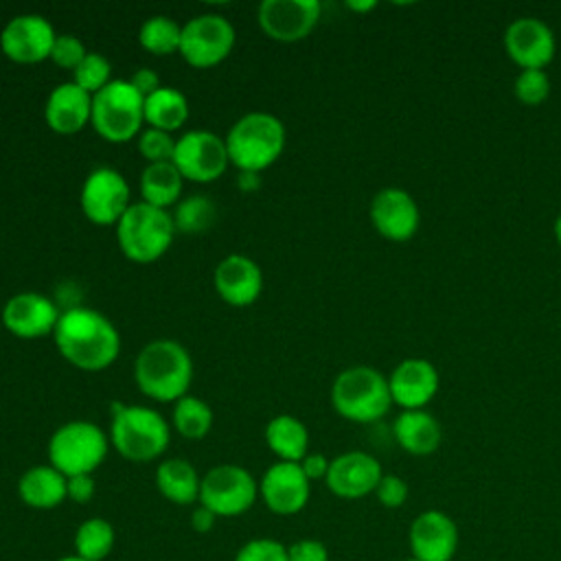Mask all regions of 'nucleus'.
I'll return each instance as SVG.
<instances>
[{"mask_svg": "<svg viewBox=\"0 0 561 561\" xmlns=\"http://www.w3.org/2000/svg\"><path fill=\"white\" fill-rule=\"evenodd\" d=\"M59 355L79 370L99 373L121 355V333L114 322L92 307L64 309L53 333Z\"/></svg>", "mask_w": 561, "mask_h": 561, "instance_id": "nucleus-1", "label": "nucleus"}, {"mask_svg": "<svg viewBox=\"0 0 561 561\" xmlns=\"http://www.w3.org/2000/svg\"><path fill=\"white\" fill-rule=\"evenodd\" d=\"M134 379L145 397L162 403H175L188 394L193 381V357L178 340H151L136 355Z\"/></svg>", "mask_w": 561, "mask_h": 561, "instance_id": "nucleus-2", "label": "nucleus"}, {"mask_svg": "<svg viewBox=\"0 0 561 561\" xmlns=\"http://www.w3.org/2000/svg\"><path fill=\"white\" fill-rule=\"evenodd\" d=\"M110 445L131 462L158 460L171 443L169 421L149 405L114 401L110 421Z\"/></svg>", "mask_w": 561, "mask_h": 561, "instance_id": "nucleus-3", "label": "nucleus"}, {"mask_svg": "<svg viewBox=\"0 0 561 561\" xmlns=\"http://www.w3.org/2000/svg\"><path fill=\"white\" fill-rule=\"evenodd\" d=\"M230 164L237 171L261 173L274 164L287 142L285 125L270 112H248L239 116L224 136Z\"/></svg>", "mask_w": 561, "mask_h": 561, "instance_id": "nucleus-4", "label": "nucleus"}, {"mask_svg": "<svg viewBox=\"0 0 561 561\" xmlns=\"http://www.w3.org/2000/svg\"><path fill=\"white\" fill-rule=\"evenodd\" d=\"M331 405L353 423L379 421L392 405L388 377L375 366H348L331 383Z\"/></svg>", "mask_w": 561, "mask_h": 561, "instance_id": "nucleus-5", "label": "nucleus"}, {"mask_svg": "<svg viewBox=\"0 0 561 561\" xmlns=\"http://www.w3.org/2000/svg\"><path fill=\"white\" fill-rule=\"evenodd\" d=\"M114 228L121 252L134 263L158 261L171 248L175 237L171 213L142 199L131 202Z\"/></svg>", "mask_w": 561, "mask_h": 561, "instance_id": "nucleus-6", "label": "nucleus"}, {"mask_svg": "<svg viewBox=\"0 0 561 561\" xmlns=\"http://www.w3.org/2000/svg\"><path fill=\"white\" fill-rule=\"evenodd\" d=\"M48 465L66 478L94 473L110 451V436L92 421L72 419L48 438Z\"/></svg>", "mask_w": 561, "mask_h": 561, "instance_id": "nucleus-7", "label": "nucleus"}, {"mask_svg": "<svg viewBox=\"0 0 561 561\" xmlns=\"http://www.w3.org/2000/svg\"><path fill=\"white\" fill-rule=\"evenodd\" d=\"M145 96L129 79H112L92 94L90 125L107 142H127L142 131Z\"/></svg>", "mask_w": 561, "mask_h": 561, "instance_id": "nucleus-8", "label": "nucleus"}, {"mask_svg": "<svg viewBox=\"0 0 561 561\" xmlns=\"http://www.w3.org/2000/svg\"><path fill=\"white\" fill-rule=\"evenodd\" d=\"M256 497L259 480L245 467L224 462L202 476L197 502L217 517H239L252 508Z\"/></svg>", "mask_w": 561, "mask_h": 561, "instance_id": "nucleus-9", "label": "nucleus"}, {"mask_svg": "<svg viewBox=\"0 0 561 561\" xmlns=\"http://www.w3.org/2000/svg\"><path fill=\"white\" fill-rule=\"evenodd\" d=\"M237 42L234 26L221 13H199L182 24L180 55L193 68H213L224 61Z\"/></svg>", "mask_w": 561, "mask_h": 561, "instance_id": "nucleus-10", "label": "nucleus"}, {"mask_svg": "<svg viewBox=\"0 0 561 561\" xmlns=\"http://www.w3.org/2000/svg\"><path fill=\"white\" fill-rule=\"evenodd\" d=\"M184 180L208 184L224 175L230 164L226 140L210 129H188L175 138L171 160Z\"/></svg>", "mask_w": 561, "mask_h": 561, "instance_id": "nucleus-11", "label": "nucleus"}, {"mask_svg": "<svg viewBox=\"0 0 561 561\" xmlns=\"http://www.w3.org/2000/svg\"><path fill=\"white\" fill-rule=\"evenodd\" d=\"M83 215L96 226H116L131 206V193L125 175L114 167L92 169L79 191Z\"/></svg>", "mask_w": 561, "mask_h": 561, "instance_id": "nucleus-12", "label": "nucleus"}, {"mask_svg": "<svg viewBox=\"0 0 561 561\" xmlns=\"http://www.w3.org/2000/svg\"><path fill=\"white\" fill-rule=\"evenodd\" d=\"M55 28L39 13L13 15L0 31V50L15 64H39L50 59Z\"/></svg>", "mask_w": 561, "mask_h": 561, "instance_id": "nucleus-13", "label": "nucleus"}, {"mask_svg": "<svg viewBox=\"0 0 561 561\" xmlns=\"http://www.w3.org/2000/svg\"><path fill=\"white\" fill-rule=\"evenodd\" d=\"M318 0H263L256 11L261 31L276 42L291 44L305 39L320 22Z\"/></svg>", "mask_w": 561, "mask_h": 561, "instance_id": "nucleus-14", "label": "nucleus"}, {"mask_svg": "<svg viewBox=\"0 0 561 561\" xmlns=\"http://www.w3.org/2000/svg\"><path fill=\"white\" fill-rule=\"evenodd\" d=\"M59 307L39 291H20L7 298L0 311L4 329L20 340H39L55 333Z\"/></svg>", "mask_w": 561, "mask_h": 561, "instance_id": "nucleus-15", "label": "nucleus"}, {"mask_svg": "<svg viewBox=\"0 0 561 561\" xmlns=\"http://www.w3.org/2000/svg\"><path fill=\"white\" fill-rule=\"evenodd\" d=\"M309 495L311 482L298 462L276 460L259 480V497L274 515L289 517L300 513L307 506Z\"/></svg>", "mask_w": 561, "mask_h": 561, "instance_id": "nucleus-16", "label": "nucleus"}, {"mask_svg": "<svg viewBox=\"0 0 561 561\" xmlns=\"http://www.w3.org/2000/svg\"><path fill=\"white\" fill-rule=\"evenodd\" d=\"M375 230L390 241H408L416 234L421 210L416 199L401 186L379 188L368 208Z\"/></svg>", "mask_w": 561, "mask_h": 561, "instance_id": "nucleus-17", "label": "nucleus"}, {"mask_svg": "<svg viewBox=\"0 0 561 561\" xmlns=\"http://www.w3.org/2000/svg\"><path fill=\"white\" fill-rule=\"evenodd\" d=\"M504 50L522 68H546L554 53L557 39L552 28L533 15L515 18L504 31Z\"/></svg>", "mask_w": 561, "mask_h": 561, "instance_id": "nucleus-18", "label": "nucleus"}, {"mask_svg": "<svg viewBox=\"0 0 561 561\" xmlns=\"http://www.w3.org/2000/svg\"><path fill=\"white\" fill-rule=\"evenodd\" d=\"M383 469L379 460L362 449H351L335 456L324 478L329 491L342 500H359L375 493Z\"/></svg>", "mask_w": 561, "mask_h": 561, "instance_id": "nucleus-19", "label": "nucleus"}, {"mask_svg": "<svg viewBox=\"0 0 561 561\" xmlns=\"http://www.w3.org/2000/svg\"><path fill=\"white\" fill-rule=\"evenodd\" d=\"M410 552L419 561H451L458 550L456 522L438 511L430 508L419 513L410 524Z\"/></svg>", "mask_w": 561, "mask_h": 561, "instance_id": "nucleus-20", "label": "nucleus"}, {"mask_svg": "<svg viewBox=\"0 0 561 561\" xmlns=\"http://www.w3.org/2000/svg\"><path fill=\"white\" fill-rule=\"evenodd\" d=\"M388 386L392 403L401 410H423L438 392L440 377L430 359L408 357L392 368Z\"/></svg>", "mask_w": 561, "mask_h": 561, "instance_id": "nucleus-21", "label": "nucleus"}, {"mask_svg": "<svg viewBox=\"0 0 561 561\" xmlns=\"http://www.w3.org/2000/svg\"><path fill=\"white\" fill-rule=\"evenodd\" d=\"M213 285L224 302L248 307L256 302L263 291V272L254 259L245 254H228L215 265Z\"/></svg>", "mask_w": 561, "mask_h": 561, "instance_id": "nucleus-22", "label": "nucleus"}, {"mask_svg": "<svg viewBox=\"0 0 561 561\" xmlns=\"http://www.w3.org/2000/svg\"><path fill=\"white\" fill-rule=\"evenodd\" d=\"M92 118V94L75 81L55 85L44 103V121L57 134H77Z\"/></svg>", "mask_w": 561, "mask_h": 561, "instance_id": "nucleus-23", "label": "nucleus"}, {"mask_svg": "<svg viewBox=\"0 0 561 561\" xmlns=\"http://www.w3.org/2000/svg\"><path fill=\"white\" fill-rule=\"evenodd\" d=\"M394 440L412 456H430L440 447L443 427L438 419L423 410H401L392 423Z\"/></svg>", "mask_w": 561, "mask_h": 561, "instance_id": "nucleus-24", "label": "nucleus"}, {"mask_svg": "<svg viewBox=\"0 0 561 561\" xmlns=\"http://www.w3.org/2000/svg\"><path fill=\"white\" fill-rule=\"evenodd\" d=\"M66 482L68 478L53 465H33L20 476L18 495L31 508L50 511L68 500Z\"/></svg>", "mask_w": 561, "mask_h": 561, "instance_id": "nucleus-25", "label": "nucleus"}, {"mask_svg": "<svg viewBox=\"0 0 561 561\" xmlns=\"http://www.w3.org/2000/svg\"><path fill=\"white\" fill-rule=\"evenodd\" d=\"M156 486L160 495L178 506H188L199 500L202 478L184 458H164L156 469Z\"/></svg>", "mask_w": 561, "mask_h": 561, "instance_id": "nucleus-26", "label": "nucleus"}, {"mask_svg": "<svg viewBox=\"0 0 561 561\" xmlns=\"http://www.w3.org/2000/svg\"><path fill=\"white\" fill-rule=\"evenodd\" d=\"M265 443L270 451L285 462H300L309 454V430L294 414H276L265 425Z\"/></svg>", "mask_w": 561, "mask_h": 561, "instance_id": "nucleus-27", "label": "nucleus"}, {"mask_svg": "<svg viewBox=\"0 0 561 561\" xmlns=\"http://www.w3.org/2000/svg\"><path fill=\"white\" fill-rule=\"evenodd\" d=\"M182 186L184 178L173 162H151L140 171V199L151 206L167 210L169 206L178 204Z\"/></svg>", "mask_w": 561, "mask_h": 561, "instance_id": "nucleus-28", "label": "nucleus"}, {"mask_svg": "<svg viewBox=\"0 0 561 561\" xmlns=\"http://www.w3.org/2000/svg\"><path fill=\"white\" fill-rule=\"evenodd\" d=\"M188 118V99L173 85H160L145 99V123L162 131L180 129Z\"/></svg>", "mask_w": 561, "mask_h": 561, "instance_id": "nucleus-29", "label": "nucleus"}, {"mask_svg": "<svg viewBox=\"0 0 561 561\" xmlns=\"http://www.w3.org/2000/svg\"><path fill=\"white\" fill-rule=\"evenodd\" d=\"M116 543V530L105 517H90L75 530V554L85 561H103Z\"/></svg>", "mask_w": 561, "mask_h": 561, "instance_id": "nucleus-30", "label": "nucleus"}, {"mask_svg": "<svg viewBox=\"0 0 561 561\" xmlns=\"http://www.w3.org/2000/svg\"><path fill=\"white\" fill-rule=\"evenodd\" d=\"M213 421H215L213 408L195 394H184L173 403L171 423L175 432L188 440L204 438L210 432Z\"/></svg>", "mask_w": 561, "mask_h": 561, "instance_id": "nucleus-31", "label": "nucleus"}, {"mask_svg": "<svg viewBox=\"0 0 561 561\" xmlns=\"http://www.w3.org/2000/svg\"><path fill=\"white\" fill-rule=\"evenodd\" d=\"M171 217L175 224V232L202 234L215 224L217 206L208 195L193 193L175 204V210L171 213Z\"/></svg>", "mask_w": 561, "mask_h": 561, "instance_id": "nucleus-32", "label": "nucleus"}, {"mask_svg": "<svg viewBox=\"0 0 561 561\" xmlns=\"http://www.w3.org/2000/svg\"><path fill=\"white\" fill-rule=\"evenodd\" d=\"M138 42L145 50L153 55H171L180 53L182 42V24L171 15H151L138 28Z\"/></svg>", "mask_w": 561, "mask_h": 561, "instance_id": "nucleus-33", "label": "nucleus"}, {"mask_svg": "<svg viewBox=\"0 0 561 561\" xmlns=\"http://www.w3.org/2000/svg\"><path fill=\"white\" fill-rule=\"evenodd\" d=\"M72 81L90 94H96L112 81V64L101 53H90L83 61L72 70Z\"/></svg>", "mask_w": 561, "mask_h": 561, "instance_id": "nucleus-34", "label": "nucleus"}, {"mask_svg": "<svg viewBox=\"0 0 561 561\" xmlns=\"http://www.w3.org/2000/svg\"><path fill=\"white\" fill-rule=\"evenodd\" d=\"M513 92L524 105H539L550 94V77L541 68L519 70L513 83Z\"/></svg>", "mask_w": 561, "mask_h": 561, "instance_id": "nucleus-35", "label": "nucleus"}, {"mask_svg": "<svg viewBox=\"0 0 561 561\" xmlns=\"http://www.w3.org/2000/svg\"><path fill=\"white\" fill-rule=\"evenodd\" d=\"M136 145H138V153L147 160V164L171 162L175 153V138L169 131H162L156 127L142 129L136 136Z\"/></svg>", "mask_w": 561, "mask_h": 561, "instance_id": "nucleus-36", "label": "nucleus"}, {"mask_svg": "<svg viewBox=\"0 0 561 561\" xmlns=\"http://www.w3.org/2000/svg\"><path fill=\"white\" fill-rule=\"evenodd\" d=\"M232 561H289L287 559V546L270 539V537H256L245 541Z\"/></svg>", "mask_w": 561, "mask_h": 561, "instance_id": "nucleus-37", "label": "nucleus"}, {"mask_svg": "<svg viewBox=\"0 0 561 561\" xmlns=\"http://www.w3.org/2000/svg\"><path fill=\"white\" fill-rule=\"evenodd\" d=\"M85 55H88V50H85L83 42L77 35H72V33H61L59 35L57 33L53 50H50V61L53 64L72 72L83 61Z\"/></svg>", "mask_w": 561, "mask_h": 561, "instance_id": "nucleus-38", "label": "nucleus"}, {"mask_svg": "<svg viewBox=\"0 0 561 561\" xmlns=\"http://www.w3.org/2000/svg\"><path fill=\"white\" fill-rule=\"evenodd\" d=\"M377 502L386 508H399L408 500V482L401 476L383 473L377 489H375Z\"/></svg>", "mask_w": 561, "mask_h": 561, "instance_id": "nucleus-39", "label": "nucleus"}, {"mask_svg": "<svg viewBox=\"0 0 561 561\" xmlns=\"http://www.w3.org/2000/svg\"><path fill=\"white\" fill-rule=\"evenodd\" d=\"M289 561H329V550L318 539H298L287 546Z\"/></svg>", "mask_w": 561, "mask_h": 561, "instance_id": "nucleus-40", "label": "nucleus"}, {"mask_svg": "<svg viewBox=\"0 0 561 561\" xmlns=\"http://www.w3.org/2000/svg\"><path fill=\"white\" fill-rule=\"evenodd\" d=\"M94 491H96V484L90 473L72 476L66 482V495L70 502H77V504H88L94 497Z\"/></svg>", "mask_w": 561, "mask_h": 561, "instance_id": "nucleus-41", "label": "nucleus"}, {"mask_svg": "<svg viewBox=\"0 0 561 561\" xmlns=\"http://www.w3.org/2000/svg\"><path fill=\"white\" fill-rule=\"evenodd\" d=\"M298 465H300L302 473L309 478V482H316V480H324V478H327L331 460H329L324 454L309 451Z\"/></svg>", "mask_w": 561, "mask_h": 561, "instance_id": "nucleus-42", "label": "nucleus"}, {"mask_svg": "<svg viewBox=\"0 0 561 561\" xmlns=\"http://www.w3.org/2000/svg\"><path fill=\"white\" fill-rule=\"evenodd\" d=\"M129 81H131V85H134L145 99H147L149 94H153V92L162 85L158 72L151 70V68H138V70L129 77Z\"/></svg>", "mask_w": 561, "mask_h": 561, "instance_id": "nucleus-43", "label": "nucleus"}, {"mask_svg": "<svg viewBox=\"0 0 561 561\" xmlns=\"http://www.w3.org/2000/svg\"><path fill=\"white\" fill-rule=\"evenodd\" d=\"M215 522H217V515L210 513V511L204 508V506H197V508L191 513V526H193V530L199 533V535L210 533L213 526H215Z\"/></svg>", "mask_w": 561, "mask_h": 561, "instance_id": "nucleus-44", "label": "nucleus"}, {"mask_svg": "<svg viewBox=\"0 0 561 561\" xmlns=\"http://www.w3.org/2000/svg\"><path fill=\"white\" fill-rule=\"evenodd\" d=\"M263 180H261V173H254V171H239L237 175V188L241 193H256L261 188Z\"/></svg>", "mask_w": 561, "mask_h": 561, "instance_id": "nucleus-45", "label": "nucleus"}, {"mask_svg": "<svg viewBox=\"0 0 561 561\" xmlns=\"http://www.w3.org/2000/svg\"><path fill=\"white\" fill-rule=\"evenodd\" d=\"M346 7L351 9V11H370V9H375L377 7V2L375 0H366V2H346Z\"/></svg>", "mask_w": 561, "mask_h": 561, "instance_id": "nucleus-46", "label": "nucleus"}, {"mask_svg": "<svg viewBox=\"0 0 561 561\" xmlns=\"http://www.w3.org/2000/svg\"><path fill=\"white\" fill-rule=\"evenodd\" d=\"M552 230H554V239H557V243L561 245V213L557 215V219H554V226H552Z\"/></svg>", "mask_w": 561, "mask_h": 561, "instance_id": "nucleus-47", "label": "nucleus"}, {"mask_svg": "<svg viewBox=\"0 0 561 561\" xmlns=\"http://www.w3.org/2000/svg\"><path fill=\"white\" fill-rule=\"evenodd\" d=\"M57 561H85V559H81V557H77V554L72 552V554H66V557H61V559H57Z\"/></svg>", "mask_w": 561, "mask_h": 561, "instance_id": "nucleus-48", "label": "nucleus"}, {"mask_svg": "<svg viewBox=\"0 0 561 561\" xmlns=\"http://www.w3.org/2000/svg\"><path fill=\"white\" fill-rule=\"evenodd\" d=\"M403 561H419V559H416V557H412V554H410V557H408V559H403Z\"/></svg>", "mask_w": 561, "mask_h": 561, "instance_id": "nucleus-49", "label": "nucleus"}]
</instances>
